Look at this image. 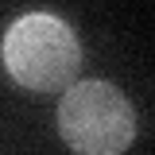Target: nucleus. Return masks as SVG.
Masks as SVG:
<instances>
[{
	"mask_svg": "<svg viewBox=\"0 0 155 155\" xmlns=\"http://www.w3.org/2000/svg\"><path fill=\"white\" fill-rule=\"evenodd\" d=\"M58 132L78 155H120L136 136V109L109 81H74L58 101Z\"/></svg>",
	"mask_w": 155,
	"mask_h": 155,
	"instance_id": "f03ea898",
	"label": "nucleus"
},
{
	"mask_svg": "<svg viewBox=\"0 0 155 155\" xmlns=\"http://www.w3.org/2000/svg\"><path fill=\"white\" fill-rule=\"evenodd\" d=\"M4 66L31 93H62L78 81L81 43L58 16L31 12L4 35Z\"/></svg>",
	"mask_w": 155,
	"mask_h": 155,
	"instance_id": "f257e3e1",
	"label": "nucleus"
}]
</instances>
